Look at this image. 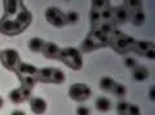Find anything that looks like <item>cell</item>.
<instances>
[{
  "mask_svg": "<svg viewBox=\"0 0 155 115\" xmlns=\"http://www.w3.org/2000/svg\"><path fill=\"white\" fill-rule=\"evenodd\" d=\"M32 21V14L23 9L16 17H3L0 20V32L5 35H17L22 32Z\"/></svg>",
  "mask_w": 155,
  "mask_h": 115,
  "instance_id": "obj_1",
  "label": "cell"
},
{
  "mask_svg": "<svg viewBox=\"0 0 155 115\" xmlns=\"http://www.w3.org/2000/svg\"><path fill=\"white\" fill-rule=\"evenodd\" d=\"M136 40L128 35H124L119 31H113L110 34V44L118 53H125V52L133 51Z\"/></svg>",
  "mask_w": 155,
  "mask_h": 115,
  "instance_id": "obj_2",
  "label": "cell"
},
{
  "mask_svg": "<svg viewBox=\"0 0 155 115\" xmlns=\"http://www.w3.org/2000/svg\"><path fill=\"white\" fill-rule=\"evenodd\" d=\"M58 60H61L65 65L74 70H79L83 66V60H81L80 52L74 48H65L61 49L60 54H58Z\"/></svg>",
  "mask_w": 155,
  "mask_h": 115,
  "instance_id": "obj_3",
  "label": "cell"
},
{
  "mask_svg": "<svg viewBox=\"0 0 155 115\" xmlns=\"http://www.w3.org/2000/svg\"><path fill=\"white\" fill-rule=\"evenodd\" d=\"M0 61H2L3 66L11 71H16L18 64L21 62L19 60V54L17 51L14 49H5L0 53Z\"/></svg>",
  "mask_w": 155,
  "mask_h": 115,
  "instance_id": "obj_4",
  "label": "cell"
},
{
  "mask_svg": "<svg viewBox=\"0 0 155 115\" xmlns=\"http://www.w3.org/2000/svg\"><path fill=\"white\" fill-rule=\"evenodd\" d=\"M91 96V88L84 83H75L69 89V97L74 101H85Z\"/></svg>",
  "mask_w": 155,
  "mask_h": 115,
  "instance_id": "obj_5",
  "label": "cell"
},
{
  "mask_svg": "<svg viewBox=\"0 0 155 115\" xmlns=\"http://www.w3.org/2000/svg\"><path fill=\"white\" fill-rule=\"evenodd\" d=\"M45 20L51 23V25L56 27H62L66 25L65 20V13L61 12V9L57 7H49L45 11Z\"/></svg>",
  "mask_w": 155,
  "mask_h": 115,
  "instance_id": "obj_6",
  "label": "cell"
},
{
  "mask_svg": "<svg viewBox=\"0 0 155 115\" xmlns=\"http://www.w3.org/2000/svg\"><path fill=\"white\" fill-rule=\"evenodd\" d=\"M23 9V3L21 2H4V17H16L19 12H22Z\"/></svg>",
  "mask_w": 155,
  "mask_h": 115,
  "instance_id": "obj_7",
  "label": "cell"
},
{
  "mask_svg": "<svg viewBox=\"0 0 155 115\" xmlns=\"http://www.w3.org/2000/svg\"><path fill=\"white\" fill-rule=\"evenodd\" d=\"M111 12H113V22L114 23H124L129 20V12L124 7L111 8Z\"/></svg>",
  "mask_w": 155,
  "mask_h": 115,
  "instance_id": "obj_8",
  "label": "cell"
},
{
  "mask_svg": "<svg viewBox=\"0 0 155 115\" xmlns=\"http://www.w3.org/2000/svg\"><path fill=\"white\" fill-rule=\"evenodd\" d=\"M30 107H31L34 114L40 115V114H44L47 111L48 105H47L44 98H41V97H32V98H30Z\"/></svg>",
  "mask_w": 155,
  "mask_h": 115,
  "instance_id": "obj_9",
  "label": "cell"
},
{
  "mask_svg": "<svg viewBox=\"0 0 155 115\" xmlns=\"http://www.w3.org/2000/svg\"><path fill=\"white\" fill-rule=\"evenodd\" d=\"M43 54L48 58H58V54H60V47L54 43H44V47H43Z\"/></svg>",
  "mask_w": 155,
  "mask_h": 115,
  "instance_id": "obj_10",
  "label": "cell"
},
{
  "mask_svg": "<svg viewBox=\"0 0 155 115\" xmlns=\"http://www.w3.org/2000/svg\"><path fill=\"white\" fill-rule=\"evenodd\" d=\"M17 74L19 76H23V75H30V76H36L38 73V69L35 67L34 65L30 64H25V62H19L18 66H17Z\"/></svg>",
  "mask_w": 155,
  "mask_h": 115,
  "instance_id": "obj_11",
  "label": "cell"
},
{
  "mask_svg": "<svg viewBox=\"0 0 155 115\" xmlns=\"http://www.w3.org/2000/svg\"><path fill=\"white\" fill-rule=\"evenodd\" d=\"M150 49H155V45L153 44V43H150V41H137V40H136L133 51L137 52L138 54L145 56Z\"/></svg>",
  "mask_w": 155,
  "mask_h": 115,
  "instance_id": "obj_12",
  "label": "cell"
},
{
  "mask_svg": "<svg viewBox=\"0 0 155 115\" xmlns=\"http://www.w3.org/2000/svg\"><path fill=\"white\" fill-rule=\"evenodd\" d=\"M149 70L145 67V66H137L134 67L133 71H132V78L137 81H143L149 78Z\"/></svg>",
  "mask_w": 155,
  "mask_h": 115,
  "instance_id": "obj_13",
  "label": "cell"
},
{
  "mask_svg": "<svg viewBox=\"0 0 155 115\" xmlns=\"http://www.w3.org/2000/svg\"><path fill=\"white\" fill-rule=\"evenodd\" d=\"M96 109L101 113H107L111 109V101L106 97H98L96 101Z\"/></svg>",
  "mask_w": 155,
  "mask_h": 115,
  "instance_id": "obj_14",
  "label": "cell"
},
{
  "mask_svg": "<svg viewBox=\"0 0 155 115\" xmlns=\"http://www.w3.org/2000/svg\"><path fill=\"white\" fill-rule=\"evenodd\" d=\"M52 73H53V69H51V67H44V69L38 70V73H36V80H40V81H44V83H48V81H51Z\"/></svg>",
  "mask_w": 155,
  "mask_h": 115,
  "instance_id": "obj_15",
  "label": "cell"
},
{
  "mask_svg": "<svg viewBox=\"0 0 155 115\" xmlns=\"http://www.w3.org/2000/svg\"><path fill=\"white\" fill-rule=\"evenodd\" d=\"M129 18H130V21H132L133 25H136V26H141L142 23L146 21V16H145V13L142 11H137V12L130 13Z\"/></svg>",
  "mask_w": 155,
  "mask_h": 115,
  "instance_id": "obj_16",
  "label": "cell"
},
{
  "mask_svg": "<svg viewBox=\"0 0 155 115\" xmlns=\"http://www.w3.org/2000/svg\"><path fill=\"white\" fill-rule=\"evenodd\" d=\"M114 84H115V81L111 79L110 76H104V78L100 80V88L105 90V92H111Z\"/></svg>",
  "mask_w": 155,
  "mask_h": 115,
  "instance_id": "obj_17",
  "label": "cell"
},
{
  "mask_svg": "<svg viewBox=\"0 0 155 115\" xmlns=\"http://www.w3.org/2000/svg\"><path fill=\"white\" fill-rule=\"evenodd\" d=\"M43 47H44V41H43L40 38H32V39L28 41V48L32 52H41Z\"/></svg>",
  "mask_w": 155,
  "mask_h": 115,
  "instance_id": "obj_18",
  "label": "cell"
},
{
  "mask_svg": "<svg viewBox=\"0 0 155 115\" xmlns=\"http://www.w3.org/2000/svg\"><path fill=\"white\" fill-rule=\"evenodd\" d=\"M127 11L130 13L133 12H137V11H142V3L138 2V0H129V2L125 3V7H124Z\"/></svg>",
  "mask_w": 155,
  "mask_h": 115,
  "instance_id": "obj_19",
  "label": "cell"
},
{
  "mask_svg": "<svg viewBox=\"0 0 155 115\" xmlns=\"http://www.w3.org/2000/svg\"><path fill=\"white\" fill-rule=\"evenodd\" d=\"M91 7H92V11L102 12V11H105V9L110 8V3L104 2V0H94V2L91 3Z\"/></svg>",
  "mask_w": 155,
  "mask_h": 115,
  "instance_id": "obj_20",
  "label": "cell"
},
{
  "mask_svg": "<svg viewBox=\"0 0 155 115\" xmlns=\"http://www.w3.org/2000/svg\"><path fill=\"white\" fill-rule=\"evenodd\" d=\"M21 79V83H22V87L28 88V89H32V87L35 85L36 83V76H30V75H23V76H19Z\"/></svg>",
  "mask_w": 155,
  "mask_h": 115,
  "instance_id": "obj_21",
  "label": "cell"
},
{
  "mask_svg": "<svg viewBox=\"0 0 155 115\" xmlns=\"http://www.w3.org/2000/svg\"><path fill=\"white\" fill-rule=\"evenodd\" d=\"M111 92H113V93L116 96V97L123 98L124 96L127 94V88H125L123 84L115 83V84H114V87H113V89H111Z\"/></svg>",
  "mask_w": 155,
  "mask_h": 115,
  "instance_id": "obj_22",
  "label": "cell"
},
{
  "mask_svg": "<svg viewBox=\"0 0 155 115\" xmlns=\"http://www.w3.org/2000/svg\"><path fill=\"white\" fill-rule=\"evenodd\" d=\"M9 100L14 104H21L25 98H23V96H22L21 89H13V90H11V93H9Z\"/></svg>",
  "mask_w": 155,
  "mask_h": 115,
  "instance_id": "obj_23",
  "label": "cell"
},
{
  "mask_svg": "<svg viewBox=\"0 0 155 115\" xmlns=\"http://www.w3.org/2000/svg\"><path fill=\"white\" fill-rule=\"evenodd\" d=\"M65 81V74L58 69H53L52 73V78H51V83H64Z\"/></svg>",
  "mask_w": 155,
  "mask_h": 115,
  "instance_id": "obj_24",
  "label": "cell"
},
{
  "mask_svg": "<svg viewBox=\"0 0 155 115\" xmlns=\"http://www.w3.org/2000/svg\"><path fill=\"white\" fill-rule=\"evenodd\" d=\"M91 25L92 28H97L101 25V12H96V11H91Z\"/></svg>",
  "mask_w": 155,
  "mask_h": 115,
  "instance_id": "obj_25",
  "label": "cell"
},
{
  "mask_svg": "<svg viewBox=\"0 0 155 115\" xmlns=\"http://www.w3.org/2000/svg\"><path fill=\"white\" fill-rule=\"evenodd\" d=\"M65 20H66V23H76L79 21V13L75 11L67 12L65 13Z\"/></svg>",
  "mask_w": 155,
  "mask_h": 115,
  "instance_id": "obj_26",
  "label": "cell"
},
{
  "mask_svg": "<svg viewBox=\"0 0 155 115\" xmlns=\"http://www.w3.org/2000/svg\"><path fill=\"white\" fill-rule=\"evenodd\" d=\"M128 106H129L128 102L120 101L118 104V106H116V111H118L119 115H125V113H127V110H128Z\"/></svg>",
  "mask_w": 155,
  "mask_h": 115,
  "instance_id": "obj_27",
  "label": "cell"
},
{
  "mask_svg": "<svg viewBox=\"0 0 155 115\" xmlns=\"http://www.w3.org/2000/svg\"><path fill=\"white\" fill-rule=\"evenodd\" d=\"M125 115H141V110L137 105H129Z\"/></svg>",
  "mask_w": 155,
  "mask_h": 115,
  "instance_id": "obj_28",
  "label": "cell"
},
{
  "mask_svg": "<svg viewBox=\"0 0 155 115\" xmlns=\"http://www.w3.org/2000/svg\"><path fill=\"white\" fill-rule=\"evenodd\" d=\"M124 65L127 66V67L129 69H134V67H137L138 64H137V61H136L134 58H132V57H127V58H124Z\"/></svg>",
  "mask_w": 155,
  "mask_h": 115,
  "instance_id": "obj_29",
  "label": "cell"
},
{
  "mask_svg": "<svg viewBox=\"0 0 155 115\" xmlns=\"http://www.w3.org/2000/svg\"><path fill=\"white\" fill-rule=\"evenodd\" d=\"M76 115H91V111L88 107L85 106H79L76 109Z\"/></svg>",
  "mask_w": 155,
  "mask_h": 115,
  "instance_id": "obj_30",
  "label": "cell"
},
{
  "mask_svg": "<svg viewBox=\"0 0 155 115\" xmlns=\"http://www.w3.org/2000/svg\"><path fill=\"white\" fill-rule=\"evenodd\" d=\"M150 100H151V101H155V87L154 85L150 88Z\"/></svg>",
  "mask_w": 155,
  "mask_h": 115,
  "instance_id": "obj_31",
  "label": "cell"
},
{
  "mask_svg": "<svg viewBox=\"0 0 155 115\" xmlns=\"http://www.w3.org/2000/svg\"><path fill=\"white\" fill-rule=\"evenodd\" d=\"M12 115H25V113L21 111V110H14Z\"/></svg>",
  "mask_w": 155,
  "mask_h": 115,
  "instance_id": "obj_32",
  "label": "cell"
},
{
  "mask_svg": "<svg viewBox=\"0 0 155 115\" xmlns=\"http://www.w3.org/2000/svg\"><path fill=\"white\" fill-rule=\"evenodd\" d=\"M3 104H4V102H3V98H2V97H0V109H2V107H3Z\"/></svg>",
  "mask_w": 155,
  "mask_h": 115,
  "instance_id": "obj_33",
  "label": "cell"
}]
</instances>
